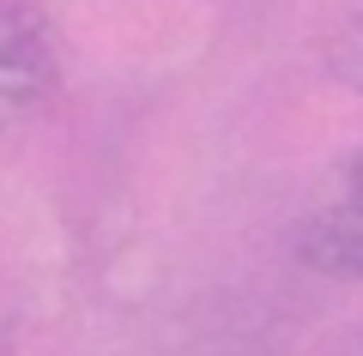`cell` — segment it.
<instances>
[{"mask_svg": "<svg viewBox=\"0 0 363 356\" xmlns=\"http://www.w3.org/2000/svg\"><path fill=\"white\" fill-rule=\"evenodd\" d=\"M61 97V30L37 0H0V139L37 127Z\"/></svg>", "mask_w": 363, "mask_h": 356, "instance_id": "cell-1", "label": "cell"}, {"mask_svg": "<svg viewBox=\"0 0 363 356\" xmlns=\"http://www.w3.org/2000/svg\"><path fill=\"white\" fill-rule=\"evenodd\" d=\"M297 260L321 278L363 284V145L339 163L333 188L297 224Z\"/></svg>", "mask_w": 363, "mask_h": 356, "instance_id": "cell-2", "label": "cell"}, {"mask_svg": "<svg viewBox=\"0 0 363 356\" xmlns=\"http://www.w3.org/2000/svg\"><path fill=\"white\" fill-rule=\"evenodd\" d=\"M327 67H333V79L345 91L363 97V13H351L345 25L333 30V42H327Z\"/></svg>", "mask_w": 363, "mask_h": 356, "instance_id": "cell-3", "label": "cell"}]
</instances>
